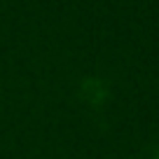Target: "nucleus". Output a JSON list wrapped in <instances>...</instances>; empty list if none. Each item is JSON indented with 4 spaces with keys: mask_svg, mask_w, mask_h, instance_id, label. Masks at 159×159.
<instances>
[{
    "mask_svg": "<svg viewBox=\"0 0 159 159\" xmlns=\"http://www.w3.org/2000/svg\"><path fill=\"white\" fill-rule=\"evenodd\" d=\"M154 159H159V150H157V157H154Z\"/></svg>",
    "mask_w": 159,
    "mask_h": 159,
    "instance_id": "obj_1",
    "label": "nucleus"
}]
</instances>
